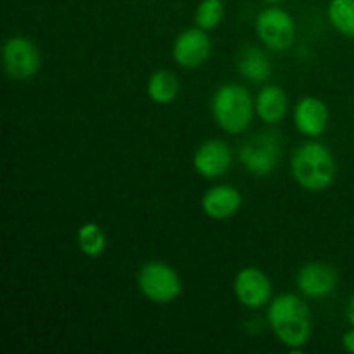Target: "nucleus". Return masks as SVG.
<instances>
[{
  "mask_svg": "<svg viewBox=\"0 0 354 354\" xmlns=\"http://www.w3.org/2000/svg\"><path fill=\"white\" fill-rule=\"evenodd\" d=\"M180 92V82L175 73L168 69L154 73L149 78L147 93L156 104H169L176 99Z\"/></svg>",
  "mask_w": 354,
  "mask_h": 354,
  "instance_id": "nucleus-16",
  "label": "nucleus"
},
{
  "mask_svg": "<svg viewBox=\"0 0 354 354\" xmlns=\"http://www.w3.org/2000/svg\"><path fill=\"white\" fill-rule=\"evenodd\" d=\"M211 109L218 127L235 135L248 130L254 116L256 104L245 86L228 83L214 92Z\"/></svg>",
  "mask_w": 354,
  "mask_h": 354,
  "instance_id": "nucleus-3",
  "label": "nucleus"
},
{
  "mask_svg": "<svg viewBox=\"0 0 354 354\" xmlns=\"http://www.w3.org/2000/svg\"><path fill=\"white\" fill-rule=\"evenodd\" d=\"M40 52L24 37H12L3 45V69L17 82L33 78L40 69Z\"/></svg>",
  "mask_w": 354,
  "mask_h": 354,
  "instance_id": "nucleus-7",
  "label": "nucleus"
},
{
  "mask_svg": "<svg viewBox=\"0 0 354 354\" xmlns=\"http://www.w3.org/2000/svg\"><path fill=\"white\" fill-rule=\"evenodd\" d=\"M256 33L263 45L272 50L283 52L290 48L296 40V24L289 12L279 7L261 10L256 19Z\"/></svg>",
  "mask_w": 354,
  "mask_h": 354,
  "instance_id": "nucleus-6",
  "label": "nucleus"
},
{
  "mask_svg": "<svg viewBox=\"0 0 354 354\" xmlns=\"http://www.w3.org/2000/svg\"><path fill=\"white\" fill-rule=\"evenodd\" d=\"M330 113L324 100L317 97H304L294 109V123L299 133L317 138L327 130Z\"/></svg>",
  "mask_w": 354,
  "mask_h": 354,
  "instance_id": "nucleus-12",
  "label": "nucleus"
},
{
  "mask_svg": "<svg viewBox=\"0 0 354 354\" xmlns=\"http://www.w3.org/2000/svg\"><path fill=\"white\" fill-rule=\"evenodd\" d=\"M346 317H348V322L354 327V296H351L348 308H346Z\"/></svg>",
  "mask_w": 354,
  "mask_h": 354,
  "instance_id": "nucleus-21",
  "label": "nucleus"
},
{
  "mask_svg": "<svg viewBox=\"0 0 354 354\" xmlns=\"http://www.w3.org/2000/svg\"><path fill=\"white\" fill-rule=\"evenodd\" d=\"M290 169L294 180L303 189L310 192H322L332 187L337 166L327 145L320 142H306L294 152Z\"/></svg>",
  "mask_w": 354,
  "mask_h": 354,
  "instance_id": "nucleus-2",
  "label": "nucleus"
},
{
  "mask_svg": "<svg viewBox=\"0 0 354 354\" xmlns=\"http://www.w3.org/2000/svg\"><path fill=\"white\" fill-rule=\"evenodd\" d=\"M282 137L277 131H261L244 142L239 151L241 165L254 176H268L282 158Z\"/></svg>",
  "mask_w": 354,
  "mask_h": 354,
  "instance_id": "nucleus-4",
  "label": "nucleus"
},
{
  "mask_svg": "<svg viewBox=\"0 0 354 354\" xmlns=\"http://www.w3.org/2000/svg\"><path fill=\"white\" fill-rule=\"evenodd\" d=\"M237 69L249 82L263 83L272 75V62L259 47H245L239 54Z\"/></svg>",
  "mask_w": 354,
  "mask_h": 354,
  "instance_id": "nucleus-15",
  "label": "nucleus"
},
{
  "mask_svg": "<svg viewBox=\"0 0 354 354\" xmlns=\"http://www.w3.org/2000/svg\"><path fill=\"white\" fill-rule=\"evenodd\" d=\"M106 232L97 223H85L78 230V248L88 258H99L106 251Z\"/></svg>",
  "mask_w": 354,
  "mask_h": 354,
  "instance_id": "nucleus-17",
  "label": "nucleus"
},
{
  "mask_svg": "<svg viewBox=\"0 0 354 354\" xmlns=\"http://www.w3.org/2000/svg\"><path fill=\"white\" fill-rule=\"evenodd\" d=\"M201 206L211 220H228L241 209L242 194L232 185H216L204 194Z\"/></svg>",
  "mask_w": 354,
  "mask_h": 354,
  "instance_id": "nucleus-13",
  "label": "nucleus"
},
{
  "mask_svg": "<svg viewBox=\"0 0 354 354\" xmlns=\"http://www.w3.org/2000/svg\"><path fill=\"white\" fill-rule=\"evenodd\" d=\"M232 166V149L227 142L207 140L199 145L194 154V168L204 178H218L225 175Z\"/></svg>",
  "mask_w": 354,
  "mask_h": 354,
  "instance_id": "nucleus-11",
  "label": "nucleus"
},
{
  "mask_svg": "<svg viewBox=\"0 0 354 354\" xmlns=\"http://www.w3.org/2000/svg\"><path fill=\"white\" fill-rule=\"evenodd\" d=\"M256 113L265 123L275 124L286 118L289 99L282 86L268 85L259 90L256 97Z\"/></svg>",
  "mask_w": 354,
  "mask_h": 354,
  "instance_id": "nucleus-14",
  "label": "nucleus"
},
{
  "mask_svg": "<svg viewBox=\"0 0 354 354\" xmlns=\"http://www.w3.org/2000/svg\"><path fill=\"white\" fill-rule=\"evenodd\" d=\"M337 272L334 266L322 261H313L304 265L297 273V289L304 297H320L328 296L337 287Z\"/></svg>",
  "mask_w": 354,
  "mask_h": 354,
  "instance_id": "nucleus-10",
  "label": "nucleus"
},
{
  "mask_svg": "<svg viewBox=\"0 0 354 354\" xmlns=\"http://www.w3.org/2000/svg\"><path fill=\"white\" fill-rule=\"evenodd\" d=\"M234 290L239 303L244 304L245 308H251V310H258V308L268 304V301L272 299V282L265 275V272L254 268V266L242 268L237 273Z\"/></svg>",
  "mask_w": 354,
  "mask_h": 354,
  "instance_id": "nucleus-9",
  "label": "nucleus"
},
{
  "mask_svg": "<svg viewBox=\"0 0 354 354\" xmlns=\"http://www.w3.org/2000/svg\"><path fill=\"white\" fill-rule=\"evenodd\" d=\"M268 324L273 334L290 349H299L310 341V308L296 294H280L268 308Z\"/></svg>",
  "mask_w": 354,
  "mask_h": 354,
  "instance_id": "nucleus-1",
  "label": "nucleus"
},
{
  "mask_svg": "<svg viewBox=\"0 0 354 354\" xmlns=\"http://www.w3.org/2000/svg\"><path fill=\"white\" fill-rule=\"evenodd\" d=\"M328 21L339 33L354 38V0H330Z\"/></svg>",
  "mask_w": 354,
  "mask_h": 354,
  "instance_id": "nucleus-18",
  "label": "nucleus"
},
{
  "mask_svg": "<svg viewBox=\"0 0 354 354\" xmlns=\"http://www.w3.org/2000/svg\"><path fill=\"white\" fill-rule=\"evenodd\" d=\"M342 346H344L346 351L354 354V327L344 334V337H342Z\"/></svg>",
  "mask_w": 354,
  "mask_h": 354,
  "instance_id": "nucleus-20",
  "label": "nucleus"
},
{
  "mask_svg": "<svg viewBox=\"0 0 354 354\" xmlns=\"http://www.w3.org/2000/svg\"><path fill=\"white\" fill-rule=\"evenodd\" d=\"M223 2L221 0H203L196 10V23L203 30H214L223 19Z\"/></svg>",
  "mask_w": 354,
  "mask_h": 354,
  "instance_id": "nucleus-19",
  "label": "nucleus"
},
{
  "mask_svg": "<svg viewBox=\"0 0 354 354\" xmlns=\"http://www.w3.org/2000/svg\"><path fill=\"white\" fill-rule=\"evenodd\" d=\"M266 3H272V6H275V3H280V2H286V0H265Z\"/></svg>",
  "mask_w": 354,
  "mask_h": 354,
  "instance_id": "nucleus-22",
  "label": "nucleus"
},
{
  "mask_svg": "<svg viewBox=\"0 0 354 354\" xmlns=\"http://www.w3.org/2000/svg\"><path fill=\"white\" fill-rule=\"evenodd\" d=\"M140 292L149 301L158 304L173 303L182 292V280L173 266L162 261H149L137 277Z\"/></svg>",
  "mask_w": 354,
  "mask_h": 354,
  "instance_id": "nucleus-5",
  "label": "nucleus"
},
{
  "mask_svg": "<svg viewBox=\"0 0 354 354\" xmlns=\"http://www.w3.org/2000/svg\"><path fill=\"white\" fill-rule=\"evenodd\" d=\"M211 38L203 28H190L180 33L173 44V59L182 68L196 69L203 66L211 55Z\"/></svg>",
  "mask_w": 354,
  "mask_h": 354,
  "instance_id": "nucleus-8",
  "label": "nucleus"
}]
</instances>
